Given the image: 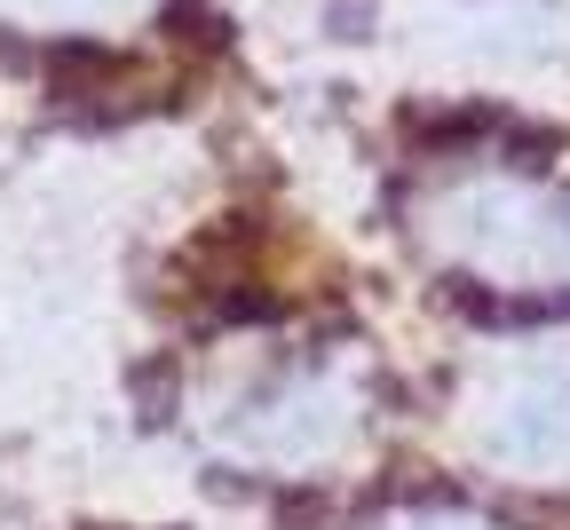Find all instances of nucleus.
Listing matches in <instances>:
<instances>
[{
    "label": "nucleus",
    "instance_id": "obj_1",
    "mask_svg": "<svg viewBox=\"0 0 570 530\" xmlns=\"http://www.w3.org/2000/svg\"><path fill=\"white\" fill-rule=\"evenodd\" d=\"M119 404L198 491L302 522L381 483L396 364L302 214L223 198L142 254Z\"/></svg>",
    "mask_w": 570,
    "mask_h": 530
},
{
    "label": "nucleus",
    "instance_id": "obj_2",
    "mask_svg": "<svg viewBox=\"0 0 570 530\" xmlns=\"http://www.w3.org/2000/svg\"><path fill=\"white\" fill-rule=\"evenodd\" d=\"M214 56L206 0H0V88L80 127L175 111Z\"/></svg>",
    "mask_w": 570,
    "mask_h": 530
},
{
    "label": "nucleus",
    "instance_id": "obj_3",
    "mask_svg": "<svg viewBox=\"0 0 570 530\" xmlns=\"http://www.w3.org/2000/svg\"><path fill=\"white\" fill-rule=\"evenodd\" d=\"M452 435L483 475L570 483V341L483 349L452 381Z\"/></svg>",
    "mask_w": 570,
    "mask_h": 530
},
{
    "label": "nucleus",
    "instance_id": "obj_4",
    "mask_svg": "<svg viewBox=\"0 0 570 530\" xmlns=\"http://www.w3.org/2000/svg\"><path fill=\"white\" fill-rule=\"evenodd\" d=\"M285 530H499L491 514H475L468 499L452 491H404V483H373V491H356L325 514H302V522H285Z\"/></svg>",
    "mask_w": 570,
    "mask_h": 530
},
{
    "label": "nucleus",
    "instance_id": "obj_5",
    "mask_svg": "<svg viewBox=\"0 0 570 530\" xmlns=\"http://www.w3.org/2000/svg\"><path fill=\"white\" fill-rule=\"evenodd\" d=\"M56 530H183V522H142V514H63Z\"/></svg>",
    "mask_w": 570,
    "mask_h": 530
}]
</instances>
